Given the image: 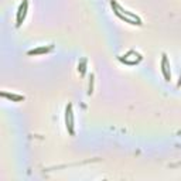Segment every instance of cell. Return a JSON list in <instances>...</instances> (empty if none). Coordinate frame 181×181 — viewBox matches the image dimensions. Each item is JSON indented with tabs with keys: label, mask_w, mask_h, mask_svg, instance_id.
Instances as JSON below:
<instances>
[{
	"label": "cell",
	"mask_w": 181,
	"mask_h": 181,
	"mask_svg": "<svg viewBox=\"0 0 181 181\" xmlns=\"http://www.w3.org/2000/svg\"><path fill=\"white\" fill-rule=\"evenodd\" d=\"M166 65H167V59L164 58V59H163V72H164V76H166L167 79H170V74L167 72V68H166Z\"/></svg>",
	"instance_id": "2"
},
{
	"label": "cell",
	"mask_w": 181,
	"mask_h": 181,
	"mask_svg": "<svg viewBox=\"0 0 181 181\" xmlns=\"http://www.w3.org/2000/svg\"><path fill=\"white\" fill-rule=\"evenodd\" d=\"M72 126H74V120H72V112H71V106H68V107H67V127L69 129V132H71V133H74Z\"/></svg>",
	"instance_id": "1"
}]
</instances>
